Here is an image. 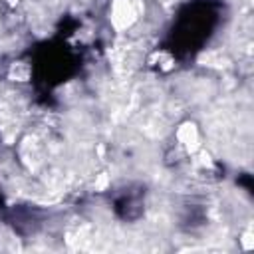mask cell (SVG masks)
<instances>
[{
    "instance_id": "obj_1",
    "label": "cell",
    "mask_w": 254,
    "mask_h": 254,
    "mask_svg": "<svg viewBox=\"0 0 254 254\" xmlns=\"http://www.w3.org/2000/svg\"><path fill=\"white\" fill-rule=\"evenodd\" d=\"M109 22L115 30H127L137 22V8L133 0H113L109 6Z\"/></svg>"
},
{
    "instance_id": "obj_2",
    "label": "cell",
    "mask_w": 254,
    "mask_h": 254,
    "mask_svg": "<svg viewBox=\"0 0 254 254\" xmlns=\"http://www.w3.org/2000/svg\"><path fill=\"white\" fill-rule=\"evenodd\" d=\"M177 141L187 153H194L200 147V133L192 121H185L177 127Z\"/></svg>"
},
{
    "instance_id": "obj_3",
    "label": "cell",
    "mask_w": 254,
    "mask_h": 254,
    "mask_svg": "<svg viewBox=\"0 0 254 254\" xmlns=\"http://www.w3.org/2000/svg\"><path fill=\"white\" fill-rule=\"evenodd\" d=\"M18 67H20V69H16V65H12L10 75H12V77H16L18 81H26V79L30 77V67H28L26 64H18ZM16 79H14V81H16Z\"/></svg>"
}]
</instances>
